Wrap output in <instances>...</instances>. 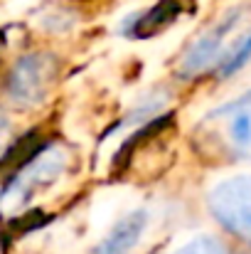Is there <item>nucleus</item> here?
I'll return each mask as SVG.
<instances>
[{
    "instance_id": "423d86ee",
    "label": "nucleus",
    "mask_w": 251,
    "mask_h": 254,
    "mask_svg": "<svg viewBox=\"0 0 251 254\" xmlns=\"http://www.w3.org/2000/svg\"><path fill=\"white\" fill-rule=\"evenodd\" d=\"M146 212H131L128 217H123L111 232L108 237L94 250V254H128L131 247L141 240L143 230H146Z\"/></svg>"
},
{
    "instance_id": "39448f33",
    "label": "nucleus",
    "mask_w": 251,
    "mask_h": 254,
    "mask_svg": "<svg viewBox=\"0 0 251 254\" xmlns=\"http://www.w3.org/2000/svg\"><path fill=\"white\" fill-rule=\"evenodd\" d=\"M234 22H237V15H229L227 20H222L219 25H214L207 35H202V37L187 50V55H185V60H182V74H197V72H202L204 67H209V64L217 60V55L222 52L224 37H227V32L232 30Z\"/></svg>"
},
{
    "instance_id": "f257e3e1",
    "label": "nucleus",
    "mask_w": 251,
    "mask_h": 254,
    "mask_svg": "<svg viewBox=\"0 0 251 254\" xmlns=\"http://www.w3.org/2000/svg\"><path fill=\"white\" fill-rule=\"evenodd\" d=\"M54 77H57V60L52 55L35 52V55L20 57L12 64L5 89H7V96L15 104L32 106V104H40L47 96Z\"/></svg>"
},
{
    "instance_id": "20e7f679",
    "label": "nucleus",
    "mask_w": 251,
    "mask_h": 254,
    "mask_svg": "<svg viewBox=\"0 0 251 254\" xmlns=\"http://www.w3.org/2000/svg\"><path fill=\"white\" fill-rule=\"evenodd\" d=\"M62 166H64V163H62L59 151H47V153H42L40 158H35L27 168L12 180V185L2 192V197H0V210L10 212V210L20 207L40 185L50 183V180L62 170Z\"/></svg>"
},
{
    "instance_id": "6e6552de",
    "label": "nucleus",
    "mask_w": 251,
    "mask_h": 254,
    "mask_svg": "<svg viewBox=\"0 0 251 254\" xmlns=\"http://www.w3.org/2000/svg\"><path fill=\"white\" fill-rule=\"evenodd\" d=\"M249 57H251V32L247 37L239 40V45H234V52H232V57L227 60V64L222 67V74L229 77V74L239 72V69L249 62Z\"/></svg>"
},
{
    "instance_id": "f03ea898",
    "label": "nucleus",
    "mask_w": 251,
    "mask_h": 254,
    "mask_svg": "<svg viewBox=\"0 0 251 254\" xmlns=\"http://www.w3.org/2000/svg\"><path fill=\"white\" fill-rule=\"evenodd\" d=\"M209 210L229 232L251 240V175L222 180L209 192Z\"/></svg>"
},
{
    "instance_id": "1a4fd4ad",
    "label": "nucleus",
    "mask_w": 251,
    "mask_h": 254,
    "mask_svg": "<svg viewBox=\"0 0 251 254\" xmlns=\"http://www.w3.org/2000/svg\"><path fill=\"white\" fill-rule=\"evenodd\" d=\"M175 254H229V252H227L219 242L202 237V240H192V242H187L185 247H180Z\"/></svg>"
},
{
    "instance_id": "0eeeda50",
    "label": "nucleus",
    "mask_w": 251,
    "mask_h": 254,
    "mask_svg": "<svg viewBox=\"0 0 251 254\" xmlns=\"http://www.w3.org/2000/svg\"><path fill=\"white\" fill-rule=\"evenodd\" d=\"M180 10H182L180 0H163L160 5H155L153 10H148L141 17V22L136 25V37H151V35L165 30L167 25L180 15Z\"/></svg>"
},
{
    "instance_id": "9d476101",
    "label": "nucleus",
    "mask_w": 251,
    "mask_h": 254,
    "mask_svg": "<svg viewBox=\"0 0 251 254\" xmlns=\"http://www.w3.org/2000/svg\"><path fill=\"white\" fill-rule=\"evenodd\" d=\"M2 133H5V121H0V138H2Z\"/></svg>"
},
{
    "instance_id": "7ed1b4c3",
    "label": "nucleus",
    "mask_w": 251,
    "mask_h": 254,
    "mask_svg": "<svg viewBox=\"0 0 251 254\" xmlns=\"http://www.w3.org/2000/svg\"><path fill=\"white\" fill-rule=\"evenodd\" d=\"M214 133L234 156H251V94L212 114Z\"/></svg>"
}]
</instances>
